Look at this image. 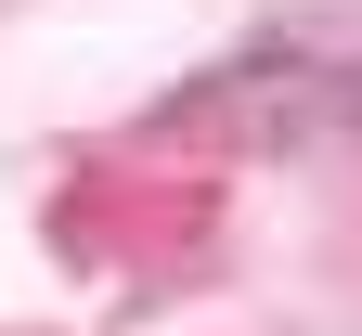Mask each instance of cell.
Wrapping results in <instances>:
<instances>
[{"label":"cell","mask_w":362,"mask_h":336,"mask_svg":"<svg viewBox=\"0 0 362 336\" xmlns=\"http://www.w3.org/2000/svg\"><path fill=\"white\" fill-rule=\"evenodd\" d=\"M362 117V52L349 39H259L220 78H194L181 104H156L168 142H220V156H298Z\"/></svg>","instance_id":"1"}]
</instances>
